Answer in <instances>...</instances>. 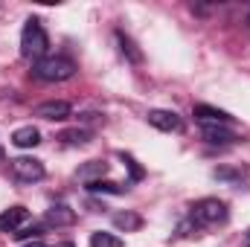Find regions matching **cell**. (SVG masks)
Wrapping results in <instances>:
<instances>
[{
  "mask_svg": "<svg viewBox=\"0 0 250 247\" xmlns=\"http://www.w3.org/2000/svg\"><path fill=\"white\" fill-rule=\"evenodd\" d=\"M47 47H50V38H47L41 21L29 18L21 32V56L29 62H41V59H47Z\"/></svg>",
  "mask_w": 250,
  "mask_h": 247,
  "instance_id": "1",
  "label": "cell"
},
{
  "mask_svg": "<svg viewBox=\"0 0 250 247\" xmlns=\"http://www.w3.org/2000/svg\"><path fill=\"white\" fill-rule=\"evenodd\" d=\"M32 76L41 82H67L76 76V62L67 56H47L32 64Z\"/></svg>",
  "mask_w": 250,
  "mask_h": 247,
  "instance_id": "2",
  "label": "cell"
},
{
  "mask_svg": "<svg viewBox=\"0 0 250 247\" xmlns=\"http://www.w3.org/2000/svg\"><path fill=\"white\" fill-rule=\"evenodd\" d=\"M230 215L227 204L218 201V198H204L192 206V221L201 224V227H215V224H224Z\"/></svg>",
  "mask_w": 250,
  "mask_h": 247,
  "instance_id": "3",
  "label": "cell"
},
{
  "mask_svg": "<svg viewBox=\"0 0 250 247\" xmlns=\"http://www.w3.org/2000/svg\"><path fill=\"white\" fill-rule=\"evenodd\" d=\"M9 166H12V175L18 181H23V184H35V181H41L47 175L44 163L35 160V157H15V160H9Z\"/></svg>",
  "mask_w": 250,
  "mask_h": 247,
  "instance_id": "4",
  "label": "cell"
},
{
  "mask_svg": "<svg viewBox=\"0 0 250 247\" xmlns=\"http://www.w3.org/2000/svg\"><path fill=\"white\" fill-rule=\"evenodd\" d=\"M148 125H154L157 131H166V134H178V131H184V120H181L175 111H163V108L148 111Z\"/></svg>",
  "mask_w": 250,
  "mask_h": 247,
  "instance_id": "5",
  "label": "cell"
},
{
  "mask_svg": "<svg viewBox=\"0 0 250 247\" xmlns=\"http://www.w3.org/2000/svg\"><path fill=\"white\" fill-rule=\"evenodd\" d=\"M32 114L41 117V120H50V123H64V120H70L73 108L67 102H62V99H56V102H41Z\"/></svg>",
  "mask_w": 250,
  "mask_h": 247,
  "instance_id": "6",
  "label": "cell"
},
{
  "mask_svg": "<svg viewBox=\"0 0 250 247\" xmlns=\"http://www.w3.org/2000/svg\"><path fill=\"white\" fill-rule=\"evenodd\" d=\"M192 117H195L201 125H230V120H233L227 111H221V108H212V105H195Z\"/></svg>",
  "mask_w": 250,
  "mask_h": 247,
  "instance_id": "7",
  "label": "cell"
},
{
  "mask_svg": "<svg viewBox=\"0 0 250 247\" xmlns=\"http://www.w3.org/2000/svg\"><path fill=\"white\" fill-rule=\"evenodd\" d=\"M29 218V209L26 206H9V209H3L0 212V233H15L23 221Z\"/></svg>",
  "mask_w": 250,
  "mask_h": 247,
  "instance_id": "8",
  "label": "cell"
},
{
  "mask_svg": "<svg viewBox=\"0 0 250 247\" xmlns=\"http://www.w3.org/2000/svg\"><path fill=\"white\" fill-rule=\"evenodd\" d=\"M201 137L212 145H230L236 140L233 128H227V125H201Z\"/></svg>",
  "mask_w": 250,
  "mask_h": 247,
  "instance_id": "9",
  "label": "cell"
},
{
  "mask_svg": "<svg viewBox=\"0 0 250 247\" xmlns=\"http://www.w3.org/2000/svg\"><path fill=\"white\" fill-rule=\"evenodd\" d=\"M47 224L50 227H67V224H73L76 221V212L67 206V204H53L50 209H47Z\"/></svg>",
  "mask_w": 250,
  "mask_h": 247,
  "instance_id": "10",
  "label": "cell"
},
{
  "mask_svg": "<svg viewBox=\"0 0 250 247\" xmlns=\"http://www.w3.org/2000/svg\"><path fill=\"white\" fill-rule=\"evenodd\" d=\"M79 181H84V184H93V181H102L105 175H108V163L105 160H87L84 166H79Z\"/></svg>",
  "mask_w": 250,
  "mask_h": 247,
  "instance_id": "11",
  "label": "cell"
},
{
  "mask_svg": "<svg viewBox=\"0 0 250 247\" xmlns=\"http://www.w3.org/2000/svg\"><path fill=\"white\" fill-rule=\"evenodd\" d=\"M12 143H15L18 148H35V145L41 143V131L32 128V125H23V128H18V131L12 134Z\"/></svg>",
  "mask_w": 250,
  "mask_h": 247,
  "instance_id": "12",
  "label": "cell"
},
{
  "mask_svg": "<svg viewBox=\"0 0 250 247\" xmlns=\"http://www.w3.org/2000/svg\"><path fill=\"white\" fill-rule=\"evenodd\" d=\"M114 227L131 233V230H140V227H143V218H140L137 212H117V215H114Z\"/></svg>",
  "mask_w": 250,
  "mask_h": 247,
  "instance_id": "13",
  "label": "cell"
},
{
  "mask_svg": "<svg viewBox=\"0 0 250 247\" xmlns=\"http://www.w3.org/2000/svg\"><path fill=\"white\" fill-rule=\"evenodd\" d=\"M87 192H93V195H123V186L114 184V181H93V184H87Z\"/></svg>",
  "mask_w": 250,
  "mask_h": 247,
  "instance_id": "14",
  "label": "cell"
},
{
  "mask_svg": "<svg viewBox=\"0 0 250 247\" xmlns=\"http://www.w3.org/2000/svg\"><path fill=\"white\" fill-rule=\"evenodd\" d=\"M41 236H44V230H41L38 224H29V227H18V230L12 233V239H18V242H41Z\"/></svg>",
  "mask_w": 250,
  "mask_h": 247,
  "instance_id": "15",
  "label": "cell"
},
{
  "mask_svg": "<svg viewBox=\"0 0 250 247\" xmlns=\"http://www.w3.org/2000/svg\"><path fill=\"white\" fill-rule=\"evenodd\" d=\"M90 247H123V239L114 236V233H93L90 236Z\"/></svg>",
  "mask_w": 250,
  "mask_h": 247,
  "instance_id": "16",
  "label": "cell"
},
{
  "mask_svg": "<svg viewBox=\"0 0 250 247\" xmlns=\"http://www.w3.org/2000/svg\"><path fill=\"white\" fill-rule=\"evenodd\" d=\"M117 41H120V50H123V56H128L131 62H143V53L134 47V41H131L125 32H117Z\"/></svg>",
  "mask_w": 250,
  "mask_h": 247,
  "instance_id": "17",
  "label": "cell"
},
{
  "mask_svg": "<svg viewBox=\"0 0 250 247\" xmlns=\"http://www.w3.org/2000/svg\"><path fill=\"white\" fill-rule=\"evenodd\" d=\"M59 140L67 143V145H84V143L90 140V134H87V131H82V128H73V131H62V134H59Z\"/></svg>",
  "mask_w": 250,
  "mask_h": 247,
  "instance_id": "18",
  "label": "cell"
},
{
  "mask_svg": "<svg viewBox=\"0 0 250 247\" xmlns=\"http://www.w3.org/2000/svg\"><path fill=\"white\" fill-rule=\"evenodd\" d=\"M123 160H125V166H128V172H131V178H134V181H143V169L137 166V160H134L131 154H123Z\"/></svg>",
  "mask_w": 250,
  "mask_h": 247,
  "instance_id": "19",
  "label": "cell"
},
{
  "mask_svg": "<svg viewBox=\"0 0 250 247\" xmlns=\"http://www.w3.org/2000/svg\"><path fill=\"white\" fill-rule=\"evenodd\" d=\"M23 247H47L44 242H29V245H23Z\"/></svg>",
  "mask_w": 250,
  "mask_h": 247,
  "instance_id": "20",
  "label": "cell"
},
{
  "mask_svg": "<svg viewBox=\"0 0 250 247\" xmlns=\"http://www.w3.org/2000/svg\"><path fill=\"white\" fill-rule=\"evenodd\" d=\"M59 247H76V245H73V242H62Z\"/></svg>",
  "mask_w": 250,
  "mask_h": 247,
  "instance_id": "21",
  "label": "cell"
},
{
  "mask_svg": "<svg viewBox=\"0 0 250 247\" xmlns=\"http://www.w3.org/2000/svg\"><path fill=\"white\" fill-rule=\"evenodd\" d=\"M3 157H6V151H3V145H0V160H3Z\"/></svg>",
  "mask_w": 250,
  "mask_h": 247,
  "instance_id": "22",
  "label": "cell"
}]
</instances>
